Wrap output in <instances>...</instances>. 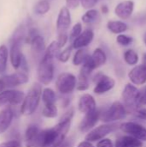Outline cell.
Returning a JSON list of instances; mask_svg holds the SVG:
<instances>
[{
	"label": "cell",
	"instance_id": "cell-1",
	"mask_svg": "<svg viewBox=\"0 0 146 147\" xmlns=\"http://www.w3.org/2000/svg\"><path fill=\"white\" fill-rule=\"evenodd\" d=\"M74 109H71L60 118L59 123L51 128L40 132L35 147H58L65 139L70 130Z\"/></svg>",
	"mask_w": 146,
	"mask_h": 147
},
{
	"label": "cell",
	"instance_id": "cell-2",
	"mask_svg": "<svg viewBox=\"0 0 146 147\" xmlns=\"http://www.w3.org/2000/svg\"><path fill=\"white\" fill-rule=\"evenodd\" d=\"M41 93H42V88L41 85L38 83L34 84L30 88L28 94L24 96V99L22 103V107H21L22 115L28 116L33 115L36 111L41 99Z\"/></svg>",
	"mask_w": 146,
	"mask_h": 147
},
{
	"label": "cell",
	"instance_id": "cell-3",
	"mask_svg": "<svg viewBox=\"0 0 146 147\" xmlns=\"http://www.w3.org/2000/svg\"><path fill=\"white\" fill-rule=\"evenodd\" d=\"M53 60H54L53 57L44 53L43 57L40 61L38 71H37V76L40 83L44 85L49 84L53 79V76H54Z\"/></svg>",
	"mask_w": 146,
	"mask_h": 147
},
{
	"label": "cell",
	"instance_id": "cell-4",
	"mask_svg": "<svg viewBox=\"0 0 146 147\" xmlns=\"http://www.w3.org/2000/svg\"><path fill=\"white\" fill-rule=\"evenodd\" d=\"M127 115L125 106L120 102H114L104 112L100 113V120L103 122L111 123L126 118Z\"/></svg>",
	"mask_w": 146,
	"mask_h": 147
},
{
	"label": "cell",
	"instance_id": "cell-5",
	"mask_svg": "<svg viewBox=\"0 0 146 147\" xmlns=\"http://www.w3.org/2000/svg\"><path fill=\"white\" fill-rule=\"evenodd\" d=\"M139 96L140 90H139L132 84H127L122 92V98L125 103V108L126 112L136 111L138 108L140 107L139 104Z\"/></svg>",
	"mask_w": 146,
	"mask_h": 147
},
{
	"label": "cell",
	"instance_id": "cell-6",
	"mask_svg": "<svg viewBox=\"0 0 146 147\" xmlns=\"http://www.w3.org/2000/svg\"><path fill=\"white\" fill-rule=\"evenodd\" d=\"M56 88L63 95L71 94L76 88L77 78L70 72L60 73L56 80Z\"/></svg>",
	"mask_w": 146,
	"mask_h": 147
},
{
	"label": "cell",
	"instance_id": "cell-7",
	"mask_svg": "<svg viewBox=\"0 0 146 147\" xmlns=\"http://www.w3.org/2000/svg\"><path fill=\"white\" fill-rule=\"evenodd\" d=\"M28 82V76L26 72L23 71H16L15 73L3 76L0 78V90H3V89L16 87Z\"/></svg>",
	"mask_w": 146,
	"mask_h": 147
},
{
	"label": "cell",
	"instance_id": "cell-8",
	"mask_svg": "<svg viewBox=\"0 0 146 147\" xmlns=\"http://www.w3.org/2000/svg\"><path fill=\"white\" fill-rule=\"evenodd\" d=\"M116 124H104V125H101L94 129H92L91 131H89L87 135L85 136V140L89 141V142H96V141H99L102 139H104L107 135H108L109 134H111L113 131H114L117 128Z\"/></svg>",
	"mask_w": 146,
	"mask_h": 147
},
{
	"label": "cell",
	"instance_id": "cell-9",
	"mask_svg": "<svg viewBox=\"0 0 146 147\" xmlns=\"http://www.w3.org/2000/svg\"><path fill=\"white\" fill-rule=\"evenodd\" d=\"M25 94L16 90H4L0 91V107L17 105L22 102Z\"/></svg>",
	"mask_w": 146,
	"mask_h": 147
},
{
	"label": "cell",
	"instance_id": "cell-10",
	"mask_svg": "<svg viewBox=\"0 0 146 147\" xmlns=\"http://www.w3.org/2000/svg\"><path fill=\"white\" fill-rule=\"evenodd\" d=\"M120 128L122 132L140 141H146V128L140 124L132 121L124 122L120 126Z\"/></svg>",
	"mask_w": 146,
	"mask_h": 147
},
{
	"label": "cell",
	"instance_id": "cell-11",
	"mask_svg": "<svg viewBox=\"0 0 146 147\" xmlns=\"http://www.w3.org/2000/svg\"><path fill=\"white\" fill-rule=\"evenodd\" d=\"M71 23V17L69 9L65 6L60 9V11L57 19V32L58 35L68 34V30Z\"/></svg>",
	"mask_w": 146,
	"mask_h": 147
},
{
	"label": "cell",
	"instance_id": "cell-12",
	"mask_svg": "<svg viewBox=\"0 0 146 147\" xmlns=\"http://www.w3.org/2000/svg\"><path fill=\"white\" fill-rule=\"evenodd\" d=\"M96 84L94 88V92L97 95L105 94L115 86L114 79L102 73L96 74Z\"/></svg>",
	"mask_w": 146,
	"mask_h": 147
},
{
	"label": "cell",
	"instance_id": "cell-13",
	"mask_svg": "<svg viewBox=\"0 0 146 147\" xmlns=\"http://www.w3.org/2000/svg\"><path fill=\"white\" fill-rule=\"evenodd\" d=\"M100 120V111L96 109L92 112L85 114L84 117L81 121L78 126V129L81 133L89 132Z\"/></svg>",
	"mask_w": 146,
	"mask_h": 147
},
{
	"label": "cell",
	"instance_id": "cell-14",
	"mask_svg": "<svg viewBox=\"0 0 146 147\" xmlns=\"http://www.w3.org/2000/svg\"><path fill=\"white\" fill-rule=\"evenodd\" d=\"M128 77L131 82L135 85H143L146 83V65H139L133 68Z\"/></svg>",
	"mask_w": 146,
	"mask_h": 147
},
{
	"label": "cell",
	"instance_id": "cell-15",
	"mask_svg": "<svg viewBox=\"0 0 146 147\" xmlns=\"http://www.w3.org/2000/svg\"><path fill=\"white\" fill-rule=\"evenodd\" d=\"M94 39V33L91 29H86L82 32L73 41H72V48L80 49L84 48L89 46Z\"/></svg>",
	"mask_w": 146,
	"mask_h": 147
},
{
	"label": "cell",
	"instance_id": "cell-16",
	"mask_svg": "<svg viewBox=\"0 0 146 147\" xmlns=\"http://www.w3.org/2000/svg\"><path fill=\"white\" fill-rule=\"evenodd\" d=\"M96 109V102L95 98L89 94L81 96L78 102V110L83 114H87Z\"/></svg>",
	"mask_w": 146,
	"mask_h": 147
},
{
	"label": "cell",
	"instance_id": "cell-17",
	"mask_svg": "<svg viewBox=\"0 0 146 147\" xmlns=\"http://www.w3.org/2000/svg\"><path fill=\"white\" fill-rule=\"evenodd\" d=\"M11 47H10V51H9V58H10V63L15 69H19L20 64L22 58L23 54L22 53L21 51V44L22 42L20 41H14L10 42Z\"/></svg>",
	"mask_w": 146,
	"mask_h": 147
},
{
	"label": "cell",
	"instance_id": "cell-18",
	"mask_svg": "<svg viewBox=\"0 0 146 147\" xmlns=\"http://www.w3.org/2000/svg\"><path fill=\"white\" fill-rule=\"evenodd\" d=\"M133 2L127 0L120 3L115 8V14L120 19H128L133 11Z\"/></svg>",
	"mask_w": 146,
	"mask_h": 147
},
{
	"label": "cell",
	"instance_id": "cell-19",
	"mask_svg": "<svg viewBox=\"0 0 146 147\" xmlns=\"http://www.w3.org/2000/svg\"><path fill=\"white\" fill-rule=\"evenodd\" d=\"M40 128L36 125H29L25 132V145L27 147H35L38 137L40 134Z\"/></svg>",
	"mask_w": 146,
	"mask_h": 147
},
{
	"label": "cell",
	"instance_id": "cell-20",
	"mask_svg": "<svg viewBox=\"0 0 146 147\" xmlns=\"http://www.w3.org/2000/svg\"><path fill=\"white\" fill-rule=\"evenodd\" d=\"M14 113L10 108H6L0 111V134L5 133L12 123Z\"/></svg>",
	"mask_w": 146,
	"mask_h": 147
},
{
	"label": "cell",
	"instance_id": "cell-21",
	"mask_svg": "<svg viewBox=\"0 0 146 147\" xmlns=\"http://www.w3.org/2000/svg\"><path fill=\"white\" fill-rule=\"evenodd\" d=\"M31 45V50L32 53L34 57L40 58L43 54V53L46 51V45L44 38L39 34L36 35L29 43Z\"/></svg>",
	"mask_w": 146,
	"mask_h": 147
},
{
	"label": "cell",
	"instance_id": "cell-22",
	"mask_svg": "<svg viewBox=\"0 0 146 147\" xmlns=\"http://www.w3.org/2000/svg\"><path fill=\"white\" fill-rule=\"evenodd\" d=\"M114 147H143V144L140 140L128 135L117 140Z\"/></svg>",
	"mask_w": 146,
	"mask_h": 147
},
{
	"label": "cell",
	"instance_id": "cell-23",
	"mask_svg": "<svg viewBox=\"0 0 146 147\" xmlns=\"http://www.w3.org/2000/svg\"><path fill=\"white\" fill-rule=\"evenodd\" d=\"M90 59L96 69L103 65L107 61L106 53L102 48H96L94 51L93 54L90 56Z\"/></svg>",
	"mask_w": 146,
	"mask_h": 147
},
{
	"label": "cell",
	"instance_id": "cell-24",
	"mask_svg": "<svg viewBox=\"0 0 146 147\" xmlns=\"http://www.w3.org/2000/svg\"><path fill=\"white\" fill-rule=\"evenodd\" d=\"M108 28L114 34H120L127 30V25L120 21H110L107 24Z\"/></svg>",
	"mask_w": 146,
	"mask_h": 147
},
{
	"label": "cell",
	"instance_id": "cell-25",
	"mask_svg": "<svg viewBox=\"0 0 146 147\" xmlns=\"http://www.w3.org/2000/svg\"><path fill=\"white\" fill-rule=\"evenodd\" d=\"M41 97L42 101L45 105H49V104H55L56 102V94L53 91V90L50 88H46L42 90L41 93Z\"/></svg>",
	"mask_w": 146,
	"mask_h": 147
},
{
	"label": "cell",
	"instance_id": "cell-26",
	"mask_svg": "<svg viewBox=\"0 0 146 147\" xmlns=\"http://www.w3.org/2000/svg\"><path fill=\"white\" fill-rule=\"evenodd\" d=\"M9 51L5 45L0 46V73H3L7 68Z\"/></svg>",
	"mask_w": 146,
	"mask_h": 147
},
{
	"label": "cell",
	"instance_id": "cell-27",
	"mask_svg": "<svg viewBox=\"0 0 146 147\" xmlns=\"http://www.w3.org/2000/svg\"><path fill=\"white\" fill-rule=\"evenodd\" d=\"M89 56L88 51L85 48H80L77 49V53H75L74 57H73V65H83V63L85 61L86 58Z\"/></svg>",
	"mask_w": 146,
	"mask_h": 147
},
{
	"label": "cell",
	"instance_id": "cell-28",
	"mask_svg": "<svg viewBox=\"0 0 146 147\" xmlns=\"http://www.w3.org/2000/svg\"><path fill=\"white\" fill-rule=\"evenodd\" d=\"M99 18V12L96 9H89L83 16H82V21L84 23H93L97 21Z\"/></svg>",
	"mask_w": 146,
	"mask_h": 147
},
{
	"label": "cell",
	"instance_id": "cell-29",
	"mask_svg": "<svg viewBox=\"0 0 146 147\" xmlns=\"http://www.w3.org/2000/svg\"><path fill=\"white\" fill-rule=\"evenodd\" d=\"M50 9V3L48 0H40L34 8V12L37 15H44Z\"/></svg>",
	"mask_w": 146,
	"mask_h": 147
},
{
	"label": "cell",
	"instance_id": "cell-30",
	"mask_svg": "<svg viewBox=\"0 0 146 147\" xmlns=\"http://www.w3.org/2000/svg\"><path fill=\"white\" fill-rule=\"evenodd\" d=\"M89 77L79 73L78 78L77 80V85H76L77 90L80 91H85L89 89Z\"/></svg>",
	"mask_w": 146,
	"mask_h": 147
},
{
	"label": "cell",
	"instance_id": "cell-31",
	"mask_svg": "<svg viewBox=\"0 0 146 147\" xmlns=\"http://www.w3.org/2000/svg\"><path fill=\"white\" fill-rule=\"evenodd\" d=\"M42 115L46 118H55L58 115V109L55 104L45 105L42 109Z\"/></svg>",
	"mask_w": 146,
	"mask_h": 147
},
{
	"label": "cell",
	"instance_id": "cell-32",
	"mask_svg": "<svg viewBox=\"0 0 146 147\" xmlns=\"http://www.w3.org/2000/svg\"><path fill=\"white\" fill-rule=\"evenodd\" d=\"M124 59L129 65H135L139 62V55L135 51L129 49L124 53Z\"/></svg>",
	"mask_w": 146,
	"mask_h": 147
},
{
	"label": "cell",
	"instance_id": "cell-33",
	"mask_svg": "<svg viewBox=\"0 0 146 147\" xmlns=\"http://www.w3.org/2000/svg\"><path fill=\"white\" fill-rule=\"evenodd\" d=\"M24 38H25V28L23 25H21L15 30V32L10 39V42H14V41L22 42Z\"/></svg>",
	"mask_w": 146,
	"mask_h": 147
},
{
	"label": "cell",
	"instance_id": "cell-34",
	"mask_svg": "<svg viewBox=\"0 0 146 147\" xmlns=\"http://www.w3.org/2000/svg\"><path fill=\"white\" fill-rule=\"evenodd\" d=\"M71 50H72V46H69L68 47H66L65 50H63L62 52H60L57 57V59L62 62V63H65L69 60L70 57H71Z\"/></svg>",
	"mask_w": 146,
	"mask_h": 147
},
{
	"label": "cell",
	"instance_id": "cell-35",
	"mask_svg": "<svg viewBox=\"0 0 146 147\" xmlns=\"http://www.w3.org/2000/svg\"><path fill=\"white\" fill-rule=\"evenodd\" d=\"M81 33H82V24L79 23V22L78 23H76L72 27V28L71 30V33H70V40L71 41H73Z\"/></svg>",
	"mask_w": 146,
	"mask_h": 147
},
{
	"label": "cell",
	"instance_id": "cell-36",
	"mask_svg": "<svg viewBox=\"0 0 146 147\" xmlns=\"http://www.w3.org/2000/svg\"><path fill=\"white\" fill-rule=\"evenodd\" d=\"M117 42L121 46H128L133 42V38L125 35V34H120L117 36Z\"/></svg>",
	"mask_w": 146,
	"mask_h": 147
},
{
	"label": "cell",
	"instance_id": "cell-37",
	"mask_svg": "<svg viewBox=\"0 0 146 147\" xmlns=\"http://www.w3.org/2000/svg\"><path fill=\"white\" fill-rule=\"evenodd\" d=\"M99 0H81V4L84 9H90L93 8Z\"/></svg>",
	"mask_w": 146,
	"mask_h": 147
},
{
	"label": "cell",
	"instance_id": "cell-38",
	"mask_svg": "<svg viewBox=\"0 0 146 147\" xmlns=\"http://www.w3.org/2000/svg\"><path fill=\"white\" fill-rule=\"evenodd\" d=\"M39 34V32L38 30L35 28H30L29 31H28V34L27 35V37H25V40H26V42L27 43H30L31 40L36 36Z\"/></svg>",
	"mask_w": 146,
	"mask_h": 147
},
{
	"label": "cell",
	"instance_id": "cell-39",
	"mask_svg": "<svg viewBox=\"0 0 146 147\" xmlns=\"http://www.w3.org/2000/svg\"><path fill=\"white\" fill-rule=\"evenodd\" d=\"M0 147H22V145L18 140H9V141L1 143Z\"/></svg>",
	"mask_w": 146,
	"mask_h": 147
},
{
	"label": "cell",
	"instance_id": "cell-40",
	"mask_svg": "<svg viewBox=\"0 0 146 147\" xmlns=\"http://www.w3.org/2000/svg\"><path fill=\"white\" fill-rule=\"evenodd\" d=\"M96 147H114V144L109 139H102L98 141Z\"/></svg>",
	"mask_w": 146,
	"mask_h": 147
},
{
	"label": "cell",
	"instance_id": "cell-41",
	"mask_svg": "<svg viewBox=\"0 0 146 147\" xmlns=\"http://www.w3.org/2000/svg\"><path fill=\"white\" fill-rule=\"evenodd\" d=\"M74 143L75 140L73 138H68V139H65V140L58 147H73Z\"/></svg>",
	"mask_w": 146,
	"mask_h": 147
},
{
	"label": "cell",
	"instance_id": "cell-42",
	"mask_svg": "<svg viewBox=\"0 0 146 147\" xmlns=\"http://www.w3.org/2000/svg\"><path fill=\"white\" fill-rule=\"evenodd\" d=\"M65 2H66V7L68 9H75L79 5L81 0H65Z\"/></svg>",
	"mask_w": 146,
	"mask_h": 147
},
{
	"label": "cell",
	"instance_id": "cell-43",
	"mask_svg": "<svg viewBox=\"0 0 146 147\" xmlns=\"http://www.w3.org/2000/svg\"><path fill=\"white\" fill-rule=\"evenodd\" d=\"M135 115H136L137 117L146 121V109H141L136 110L135 111Z\"/></svg>",
	"mask_w": 146,
	"mask_h": 147
},
{
	"label": "cell",
	"instance_id": "cell-44",
	"mask_svg": "<svg viewBox=\"0 0 146 147\" xmlns=\"http://www.w3.org/2000/svg\"><path fill=\"white\" fill-rule=\"evenodd\" d=\"M77 147H94V146L91 144V142H89V141H82L78 144Z\"/></svg>",
	"mask_w": 146,
	"mask_h": 147
},
{
	"label": "cell",
	"instance_id": "cell-45",
	"mask_svg": "<svg viewBox=\"0 0 146 147\" xmlns=\"http://www.w3.org/2000/svg\"><path fill=\"white\" fill-rule=\"evenodd\" d=\"M102 13H108V6H106V5H103L102 7Z\"/></svg>",
	"mask_w": 146,
	"mask_h": 147
},
{
	"label": "cell",
	"instance_id": "cell-46",
	"mask_svg": "<svg viewBox=\"0 0 146 147\" xmlns=\"http://www.w3.org/2000/svg\"><path fill=\"white\" fill-rule=\"evenodd\" d=\"M143 59H144V65H146V53H145Z\"/></svg>",
	"mask_w": 146,
	"mask_h": 147
},
{
	"label": "cell",
	"instance_id": "cell-47",
	"mask_svg": "<svg viewBox=\"0 0 146 147\" xmlns=\"http://www.w3.org/2000/svg\"><path fill=\"white\" fill-rule=\"evenodd\" d=\"M144 41H145V43L146 45V33L144 34Z\"/></svg>",
	"mask_w": 146,
	"mask_h": 147
},
{
	"label": "cell",
	"instance_id": "cell-48",
	"mask_svg": "<svg viewBox=\"0 0 146 147\" xmlns=\"http://www.w3.org/2000/svg\"><path fill=\"white\" fill-rule=\"evenodd\" d=\"M0 91H1V90H0Z\"/></svg>",
	"mask_w": 146,
	"mask_h": 147
}]
</instances>
